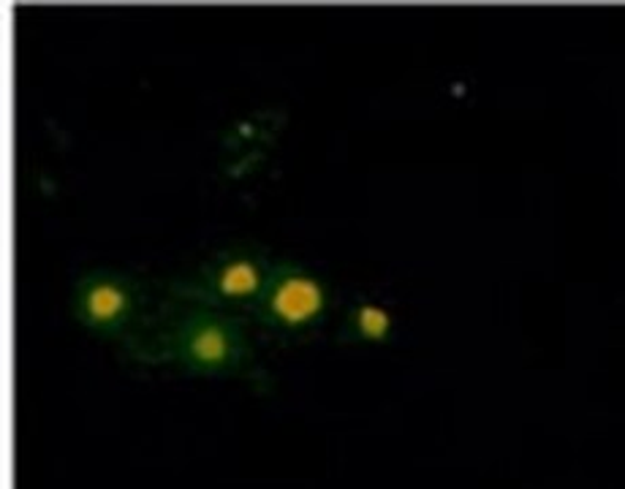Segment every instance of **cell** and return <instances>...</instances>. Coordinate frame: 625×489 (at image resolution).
Here are the masks:
<instances>
[{"label": "cell", "instance_id": "cell-1", "mask_svg": "<svg viewBox=\"0 0 625 489\" xmlns=\"http://www.w3.org/2000/svg\"><path fill=\"white\" fill-rule=\"evenodd\" d=\"M275 318L286 327H305L324 310V289L310 275H286L269 299Z\"/></svg>", "mask_w": 625, "mask_h": 489}, {"label": "cell", "instance_id": "cell-2", "mask_svg": "<svg viewBox=\"0 0 625 489\" xmlns=\"http://www.w3.org/2000/svg\"><path fill=\"white\" fill-rule=\"evenodd\" d=\"M128 293L115 280H98L85 293V318L90 323H112L126 313Z\"/></svg>", "mask_w": 625, "mask_h": 489}, {"label": "cell", "instance_id": "cell-3", "mask_svg": "<svg viewBox=\"0 0 625 489\" xmlns=\"http://www.w3.org/2000/svg\"><path fill=\"white\" fill-rule=\"evenodd\" d=\"M188 357L201 367H220L229 362L231 342L229 332L220 323H201L188 340Z\"/></svg>", "mask_w": 625, "mask_h": 489}, {"label": "cell", "instance_id": "cell-4", "mask_svg": "<svg viewBox=\"0 0 625 489\" xmlns=\"http://www.w3.org/2000/svg\"><path fill=\"white\" fill-rule=\"evenodd\" d=\"M218 289L229 299H245L261 289V269L250 259L229 261L218 275Z\"/></svg>", "mask_w": 625, "mask_h": 489}, {"label": "cell", "instance_id": "cell-5", "mask_svg": "<svg viewBox=\"0 0 625 489\" xmlns=\"http://www.w3.org/2000/svg\"><path fill=\"white\" fill-rule=\"evenodd\" d=\"M357 327L361 338L367 340H384L391 329L389 310H384L381 305H361L357 310Z\"/></svg>", "mask_w": 625, "mask_h": 489}]
</instances>
